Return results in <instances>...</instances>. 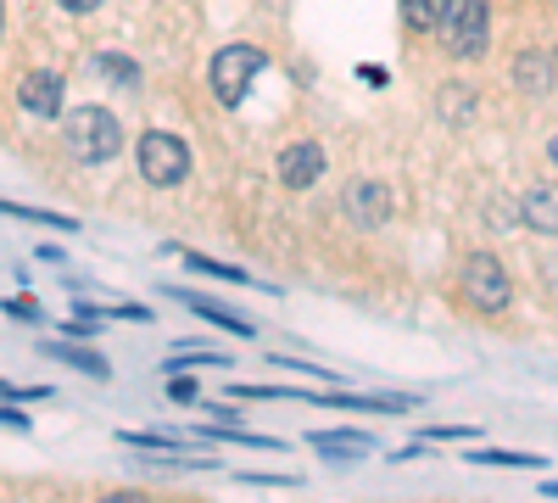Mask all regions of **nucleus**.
Here are the masks:
<instances>
[{
	"mask_svg": "<svg viewBox=\"0 0 558 503\" xmlns=\"http://www.w3.org/2000/svg\"><path fill=\"white\" fill-rule=\"evenodd\" d=\"M123 152V129L107 107H73L68 112V157L89 163V168H101Z\"/></svg>",
	"mask_w": 558,
	"mask_h": 503,
	"instance_id": "nucleus-1",
	"label": "nucleus"
},
{
	"mask_svg": "<svg viewBox=\"0 0 558 503\" xmlns=\"http://www.w3.org/2000/svg\"><path fill=\"white\" fill-rule=\"evenodd\" d=\"M436 34L447 45V57H481L492 39V0H447Z\"/></svg>",
	"mask_w": 558,
	"mask_h": 503,
	"instance_id": "nucleus-2",
	"label": "nucleus"
},
{
	"mask_svg": "<svg viewBox=\"0 0 558 503\" xmlns=\"http://www.w3.org/2000/svg\"><path fill=\"white\" fill-rule=\"evenodd\" d=\"M263 51H257V45H223V51L213 57V96L223 101V107H241L246 101V89L257 84V73H263Z\"/></svg>",
	"mask_w": 558,
	"mask_h": 503,
	"instance_id": "nucleus-3",
	"label": "nucleus"
},
{
	"mask_svg": "<svg viewBox=\"0 0 558 503\" xmlns=\"http://www.w3.org/2000/svg\"><path fill=\"white\" fill-rule=\"evenodd\" d=\"M140 173H146V185L168 191V185H179V179L191 173V152H184L179 134L151 129V134H140Z\"/></svg>",
	"mask_w": 558,
	"mask_h": 503,
	"instance_id": "nucleus-4",
	"label": "nucleus"
},
{
	"mask_svg": "<svg viewBox=\"0 0 558 503\" xmlns=\"http://www.w3.org/2000/svg\"><path fill=\"white\" fill-rule=\"evenodd\" d=\"M463 297L481 313H502L514 302V280H508V268L492 252H470V263H463Z\"/></svg>",
	"mask_w": 558,
	"mask_h": 503,
	"instance_id": "nucleus-5",
	"label": "nucleus"
},
{
	"mask_svg": "<svg viewBox=\"0 0 558 503\" xmlns=\"http://www.w3.org/2000/svg\"><path fill=\"white\" fill-rule=\"evenodd\" d=\"M347 218L357 224V230H380V224L391 218V191L380 185V179H352L347 185Z\"/></svg>",
	"mask_w": 558,
	"mask_h": 503,
	"instance_id": "nucleus-6",
	"label": "nucleus"
},
{
	"mask_svg": "<svg viewBox=\"0 0 558 503\" xmlns=\"http://www.w3.org/2000/svg\"><path fill=\"white\" fill-rule=\"evenodd\" d=\"M318 173H324V146H313V141H291L286 152H279V185L307 191V185H318Z\"/></svg>",
	"mask_w": 558,
	"mask_h": 503,
	"instance_id": "nucleus-7",
	"label": "nucleus"
},
{
	"mask_svg": "<svg viewBox=\"0 0 558 503\" xmlns=\"http://www.w3.org/2000/svg\"><path fill=\"white\" fill-rule=\"evenodd\" d=\"M17 107L34 118H57L62 112V79L57 73H23L17 79Z\"/></svg>",
	"mask_w": 558,
	"mask_h": 503,
	"instance_id": "nucleus-8",
	"label": "nucleus"
},
{
	"mask_svg": "<svg viewBox=\"0 0 558 503\" xmlns=\"http://www.w3.org/2000/svg\"><path fill=\"white\" fill-rule=\"evenodd\" d=\"M168 297H179L184 308H191V313H202V319H213V325L218 331H229V336H257V325H252V319L246 313H235V308H223V302H213V297H202V291H184V286H173Z\"/></svg>",
	"mask_w": 558,
	"mask_h": 503,
	"instance_id": "nucleus-9",
	"label": "nucleus"
},
{
	"mask_svg": "<svg viewBox=\"0 0 558 503\" xmlns=\"http://www.w3.org/2000/svg\"><path fill=\"white\" fill-rule=\"evenodd\" d=\"M179 258H184V268H191V274H213V280H223V286H252V291H263V297H279V286L257 280V274H246V268H235V263H218V258H202V252H179Z\"/></svg>",
	"mask_w": 558,
	"mask_h": 503,
	"instance_id": "nucleus-10",
	"label": "nucleus"
},
{
	"mask_svg": "<svg viewBox=\"0 0 558 503\" xmlns=\"http://www.w3.org/2000/svg\"><path fill=\"white\" fill-rule=\"evenodd\" d=\"M520 218L536 236H558V185H531L520 202Z\"/></svg>",
	"mask_w": 558,
	"mask_h": 503,
	"instance_id": "nucleus-11",
	"label": "nucleus"
},
{
	"mask_svg": "<svg viewBox=\"0 0 558 503\" xmlns=\"http://www.w3.org/2000/svg\"><path fill=\"white\" fill-rule=\"evenodd\" d=\"M45 352H51V358H62V363H73V370H78V375H89V381H112V363H107L101 352L78 347V336H62V342H51Z\"/></svg>",
	"mask_w": 558,
	"mask_h": 503,
	"instance_id": "nucleus-12",
	"label": "nucleus"
},
{
	"mask_svg": "<svg viewBox=\"0 0 558 503\" xmlns=\"http://www.w3.org/2000/svg\"><path fill=\"white\" fill-rule=\"evenodd\" d=\"M324 459H357V453H375V436H363V431H313L307 436Z\"/></svg>",
	"mask_w": 558,
	"mask_h": 503,
	"instance_id": "nucleus-13",
	"label": "nucleus"
},
{
	"mask_svg": "<svg viewBox=\"0 0 558 503\" xmlns=\"http://www.w3.org/2000/svg\"><path fill=\"white\" fill-rule=\"evenodd\" d=\"M553 73H558V57H547V51H531V57H520V68H514V84L525 89V96H547Z\"/></svg>",
	"mask_w": 558,
	"mask_h": 503,
	"instance_id": "nucleus-14",
	"label": "nucleus"
},
{
	"mask_svg": "<svg viewBox=\"0 0 558 503\" xmlns=\"http://www.w3.org/2000/svg\"><path fill=\"white\" fill-rule=\"evenodd\" d=\"M441 118L447 123H470L475 118V89L470 84H447L441 89Z\"/></svg>",
	"mask_w": 558,
	"mask_h": 503,
	"instance_id": "nucleus-15",
	"label": "nucleus"
},
{
	"mask_svg": "<svg viewBox=\"0 0 558 503\" xmlns=\"http://www.w3.org/2000/svg\"><path fill=\"white\" fill-rule=\"evenodd\" d=\"M470 459L475 465H497V470H508V465H514V470H542L547 465L542 453H508V447H486V453H470Z\"/></svg>",
	"mask_w": 558,
	"mask_h": 503,
	"instance_id": "nucleus-16",
	"label": "nucleus"
},
{
	"mask_svg": "<svg viewBox=\"0 0 558 503\" xmlns=\"http://www.w3.org/2000/svg\"><path fill=\"white\" fill-rule=\"evenodd\" d=\"M0 213H7V218H23V224H45V230H78L73 218L45 213V207H23V202H0Z\"/></svg>",
	"mask_w": 558,
	"mask_h": 503,
	"instance_id": "nucleus-17",
	"label": "nucleus"
},
{
	"mask_svg": "<svg viewBox=\"0 0 558 503\" xmlns=\"http://www.w3.org/2000/svg\"><path fill=\"white\" fill-rule=\"evenodd\" d=\"M447 12V0H402V23L408 28H436Z\"/></svg>",
	"mask_w": 558,
	"mask_h": 503,
	"instance_id": "nucleus-18",
	"label": "nucleus"
},
{
	"mask_svg": "<svg viewBox=\"0 0 558 503\" xmlns=\"http://www.w3.org/2000/svg\"><path fill=\"white\" fill-rule=\"evenodd\" d=\"M196 436H207V442H241V447H279L274 436H257V431H241V426H202Z\"/></svg>",
	"mask_w": 558,
	"mask_h": 503,
	"instance_id": "nucleus-19",
	"label": "nucleus"
},
{
	"mask_svg": "<svg viewBox=\"0 0 558 503\" xmlns=\"http://www.w3.org/2000/svg\"><path fill=\"white\" fill-rule=\"evenodd\" d=\"M96 73H101V79H112L118 89H140V68H134V62H123V57H101V62H96Z\"/></svg>",
	"mask_w": 558,
	"mask_h": 503,
	"instance_id": "nucleus-20",
	"label": "nucleus"
},
{
	"mask_svg": "<svg viewBox=\"0 0 558 503\" xmlns=\"http://www.w3.org/2000/svg\"><path fill=\"white\" fill-rule=\"evenodd\" d=\"M101 325H107V319H96V313H84V308H73V319H62V331H68V336H78V342H89V336H101Z\"/></svg>",
	"mask_w": 558,
	"mask_h": 503,
	"instance_id": "nucleus-21",
	"label": "nucleus"
},
{
	"mask_svg": "<svg viewBox=\"0 0 558 503\" xmlns=\"http://www.w3.org/2000/svg\"><path fill=\"white\" fill-rule=\"evenodd\" d=\"M123 442L129 447H157V453H173L179 447V436H168V431H123Z\"/></svg>",
	"mask_w": 558,
	"mask_h": 503,
	"instance_id": "nucleus-22",
	"label": "nucleus"
},
{
	"mask_svg": "<svg viewBox=\"0 0 558 503\" xmlns=\"http://www.w3.org/2000/svg\"><path fill=\"white\" fill-rule=\"evenodd\" d=\"M0 313L17 319V325H34V319H39V302H34V297H7V302H0Z\"/></svg>",
	"mask_w": 558,
	"mask_h": 503,
	"instance_id": "nucleus-23",
	"label": "nucleus"
},
{
	"mask_svg": "<svg viewBox=\"0 0 558 503\" xmlns=\"http://www.w3.org/2000/svg\"><path fill=\"white\" fill-rule=\"evenodd\" d=\"M279 363V370H291V375H318V381H336V370H324V363H302V358H268Z\"/></svg>",
	"mask_w": 558,
	"mask_h": 503,
	"instance_id": "nucleus-24",
	"label": "nucleus"
},
{
	"mask_svg": "<svg viewBox=\"0 0 558 503\" xmlns=\"http://www.w3.org/2000/svg\"><path fill=\"white\" fill-rule=\"evenodd\" d=\"M168 397H173V403H196V397H202V386H196L191 375H168Z\"/></svg>",
	"mask_w": 558,
	"mask_h": 503,
	"instance_id": "nucleus-25",
	"label": "nucleus"
},
{
	"mask_svg": "<svg viewBox=\"0 0 558 503\" xmlns=\"http://www.w3.org/2000/svg\"><path fill=\"white\" fill-rule=\"evenodd\" d=\"M430 442H475V431H470V426H436Z\"/></svg>",
	"mask_w": 558,
	"mask_h": 503,
	"instance_id": "nucleus-26",
	"label": "nucleus"
},
{
	"mask_svg": "<svg viewBox=\"0 0 558 503\" xmlns=\"http://www.w3.org/2000/svg\"><path fill=\"white\" fill-rule=\"evenodd\" d=\"M241 481L246 487H296V476H263V470H246Z\"/></svg>",
	"mask_w": 558,
	"mask_h": 503,
	"instance_id": "nucleus-27",
	"label": "nucleus"
},
{
	"mask_svg": "<svg viewBox=\"0 0 558 503\" xmlns=\"http://www.w3.org/2000/svg\"><path fill=\"white\" fill-rule=\"evenodd\" d=\"M57 7H62V12H78V17H84V12H96V7H107V0H57Z\"/></svg>",
	"mask_w": 558,
	"mask_h": 503,
	"instance_id": "nucleus-28",
	"label": "nucleus"
},
{
	"mask_svg": "<svg viewBox=\"0 0 558 503\" xmlns=\"http://www.w3.org/2000/svg\"><path fill=\"white\" fill-rule=\"evenodd\" d=\"M0 426H12V431H28V420L17 415V408H0Z\"/></svg>",
	"mask_w": 558,
	"mask_h": 503,
	"instance_id": "nucleus-29",
	"label": "nucleus"
},
{
	"mask_svg": "<svg viewBox=\"0 0 558 503\" xmlns=\"http://www.w3.org/2000/svg\"><path fill=\"white\" fill-rule=\"evenodd\" d=\"M547 157H553V168H558V134H553V141H547Z\"/></svg>",
	"mask_w": 558,
	"mask_h": 503,
	"instance_id": "nucleus-30",
	"label": "nucleus"
},
{
	"mask_svg": "<svg viewBox=\"0 0 558 503\" xmlns=\"http://www.w3.org/2000/svg\"><path fill=\"white\" fill-rule=\"evenodd\" d=\"M542 498H558V481H547V487H542Z\"/></svg>",
	"mask_w": 558,
	"mask_h": 503,
	"instance_id": "nucleus-31",
	"label": "nucleus"
},
{
	"mask_svg": "<svg viewBox=\"0 0 558 503\" xmlns=\"http://www.w3.org/2000/svg\"><path fill=\"white\" fill-rule=\"evenodd\" d=\"M0 28H7V12H0Z\"/></svg>",
	"mask_w": 558,
	"mask_h": 503,
	"instance_id": "nucleus-32",
	"label": "nucleus"
},
{
	"mask_svg": "<svg viewBox=\"0 0 558 503\" xmlns=\"http://www.w3.org/2000/svg\"><path fill=\"white\" fill-rule=\"evenodd\" d=\"M553 280H558V263H553Z\"/></svg>",
	"mask_w": 558,
	"mask_h": 503,
	"instance_id": "nucleus-33",
	"label": "nucleus"
}]
</instances>
